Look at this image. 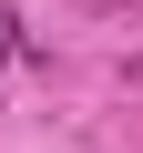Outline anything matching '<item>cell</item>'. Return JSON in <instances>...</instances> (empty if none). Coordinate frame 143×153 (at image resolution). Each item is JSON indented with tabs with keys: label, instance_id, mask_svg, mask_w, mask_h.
<instances>
[{
	"label": "cell",
	"instance_id": "6da1fadb",
	"mask_svg": "<svg viewBox=\"0 0 143 153\" xmlns=\"http://www.w3.org/2000/svg\"><path fill=\"white\" fill-rule=\"evenodd\" d=\"M10 51H21V21H10V10H0V61H10Z\"/></svg>",
	"mask_w": 143,
	"mask_h": 153
}]
</instances>
